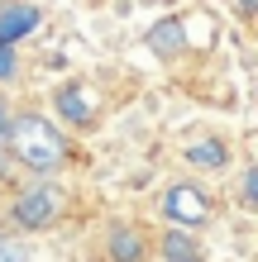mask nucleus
<instances>
[{
    "instance_id": "1",
    "label": "nucleus",
    "mask_w": 258,
    "mask_h": 262,
    "mask_svg": "<svg viewBox=\"0 0 258 262\" xmlns=\"http://www.w3.org/2000/svg\"><path fill=\"white\" fill-rule=\"evenodd\" d=\"M5 158L10 162H19L29 177H57L67 167L72 158V143H67V134L53 124L48 115H38V110H19V115H10V124H5Z\"/></svg>"
},
{
    "instance_id": "6",
    "label": "nucleus",
    "mask_w": 258,
    "mask_h": 262,
    "mask_svg": "<svg viewBox=\"0 0 258 262\" xmlns=\"http://www.w3.org/2000/svg\"><path fill=\"white\" fill-rule=\"evenodd\" d=\"M105 253H110V262H144L148 257V238H144V229H134V224H110V234H105Z\"/></svg>"
},
{
    "instance_id": "12",
    "label": "nucleus",
    "mask_w": 258,
    "mask_h": 262,
    "mask_svg": "<svg viewBox=\"0 0 258 262\" xmlns=\"http://www.w3.org/2000/svg\"><path fill=\"white\" fill-rule=\"evenodd\" d=\"M19 72V57H14V43H0V81H14Z\"/></svg>"
},
{
    "instance_id": "13",
    "label": "nucleus",
    "mask_w": 258,
    "mask_h": 262,
    "mask_svg": "<svg viewBox=\"0 0 258 262\" xmlns=\"http://www.w3.org/2000/svg\"><path fill=\"white\" fill-rule=\"evenodd\" d=\"M234 10L244 14V19H253V10H258V0H234Z\"/></svg>"
},
{
    "instance_id": "8",
    "label": "nucleus",
    "mask_w": 258,
    "mask_h": 262,
    "mask_svg": "<svg viewBox=\"0 0 258 262\" xmlns=\"http://www.w3.org/2000/svg\"><path fill=\"white\" fill-rule=\"evenodd\" d=\"M158 248H163V262H201V243L182 224H168V234H163Z\"/></svg>"
},
{
    "instance_id": "2",
    "label": "nucleus",
    "mask_w": 258,
    "mask_h": 262,
    "mask_svg": "<svg viewBox=\"0 0 258 262\" xmlns=\"http://www.w3.org/2000/svg\"><path fill=\"white\" fill-rule=\"evenodd\" d=\"M63 214H67V191L57 186L53 177H34L29 186L14 191L10 224L19 229V234H43V229H53Z\"/></svg>"
},
{
    "instance_id": "15",
    "label": "nucleus",
    "mask_w": 258,
    "mask_h": 262,
    "mask_svg": "<svg viewBox=\"0 0 258 262\" xmlns=\"http://www.w3.org/2000/svg\"><path fill=\"white\" fill-rule=\"evenodd\" d=\"M5 167H10V158H5V148H0V177H5Z\"/></svg>"
},
{
    "instance_id": "7",
    "label": "nucleus",
    "mask_w": 258,
    "mask_h": 262,
    "mask_svg": "<svg viewBox=\"0 0 258 262\" xmlns=\"http://www.w3.org/2000/svg\"><path fill=\"white\" fill-rule=\"evenodd\" d=\"M38 24H43V10L38 5H24V0L0 5V43H19L24 34H34Z\"/></svg>"
},
{
    "instance_id": "11",
    "label": "nucleus",
    "mask_w": 258,
    "mask_h": 262,
    "mask_svg": "<svg viewBox=\"0 0 258 262\" xmlns=\"http://www.w3.org/2000/svg\"><path fill=\"white\" fill-rule=\"evenodd\" d=\"M239 205H244V210L258 205V172H253V167L244 172V181H239Z\"/></svg>"
},
{
    "instance_id": "14",
    "label": "nucleus",
    "mask_w": 258,
    "mask_h": 262,
    "mask_svg": "<svg viewBox=\"0 0 258 262\" xmlns=\"http://www.w3.org/2000/svg\"><path fill=\"white\" fill-rule=\"evenodd\" d=\"M5 124H10V105L0 100V143H5Z\"/></svg>"
},
{
    "instance_id": "9",
    "label": "nucleus",
    "mask_w": 258,
    "mask_h": 262,
    "mask_svg": "<svg viewBox=\"0 0 258 262\" xmlns=\"http://www.w3.org/2000/svg\"><path fill=\"white\" fill-rule=\"evenodd\" d=\"M187 162L201 167V172H225V167H230V143H220V138H201V143L187 148Z\"/></svg>"
},
{
    "instance_id": "5",
    "label": "nucleus",
    "mask_w": 258,
    "mask_h": 262,
    "mask_svg": "<svg viewBox=\"0 0 258 262\" xmlns=\"http://www.w3.org/2000/svg\"><path fill=\"white\" fill-rule=\"evenodd\" d=\"M144 43H148V53H153L158 62H177V57L187 53V24L182 19H158L144 34Z\"/></svg>"
},
{
    "instance_id": "10",
    "label": "nucleus",
    "mask_w": 258,
    "mask_h": 262,
    "mask_svg": "<svg viewBox=\"0 0 258 262\" xmlns=\"http://www.w3.org/2000/svg\"><path fill=\"white\" fill-rule=\"evenodd\" d=\"M0 262H29V243H24V238L0 234Z\"/></svg>"
},
{
    "instance_id": "4",
    "label": "nucleus",
    "mask_w": 258,
    "mask_h": 262,
    "mask_svg": "<svg viewBox=\"0 0 258 262\" xmlns=\"http://www.w3.org/2000/svg\"><path fill=\"white\" fill-rule=\"evenodd\" d=\"M53 105H57V115H63L67 124H77V129H91V124H96V100L86 96L82 81L57 86V91H53Z\"/></svg>"
},
{
    "instance_id": "3",
    "label": "nucleus",
    "mask_w": 258,
    "mask_h": 262,
    "mask_svg": "<svg viewBox=\"0 0 258 262\" xmlns=\"http://www.w3.org/2000/svg\"><path fill=\"white\" fill-rule=\"evenodd\" d=\"M158 210H163V220H168V224L201 229V224L210 220V195H206L201 186H191V181H172V186L163 191Z\"/></svg>"
}]
</instances>
